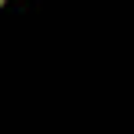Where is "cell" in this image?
<instances>
[{"label": "cell", "mask_w": 134, "mask_h": 134, "mask_svg": "<svg viewBox=\"0 0 134 134\" xmlns=\"http://www.w3.org/2000/svg\"><path fill=\"white\" fill-rule=\"evenodd\" d=\"M0 4H4V0H0Z\"/></svg>", "instance_id": "1"}]
</instances>
